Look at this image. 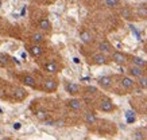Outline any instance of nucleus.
Masks as SVG:
<instances>
[{
  "label": "nucleus",
  "instance_id": "1",
  "mask_svg": "<svg viewBox=\"0 0 147 140\" xmlns=\"http://www.w3.org/2000/svg\"><path fill=\"white\" fill-rule=\"evenodd\" d=\"M111 59L117 65H124L127 62V55L121 51H113L111 55Z\"/></svg>",
  "mask_w": 147,
  "mask_h": 140
},
{
  "label": "nucleus",
  "instance_id": "2",
  "mask_svg": "<svg viewBox=\"0 0 147 140\" xmlns=\"http://www.w3.org/2000/svg\"><path fill=\"white\" fill-rule=\"evenodd\" d=\"M65 90L69 93V94H78L80 93V86L77 85V84H74V82H70L67 81L65 82Z\"/></svg>",
  "mask_w": 147,
  "mask_h": 140
},
{
  "label": "nucleus",
  "instance_id": "3",
  "mask_svg": "<svg viewBox=\"0 0 147 140\" xmlns=\"http://www.w3.org/2000/svg\"><path fill=\"white\" fill-rule=\"evenodd\" d=\"M128 73H129V76L134 78H140L144 76V70H143L142 68H139V66H135V65H132V66L128 69Z\"/></svg>",
  "mask_w": 147,
  "mask_h": 140
},
{
  "label": "nucleus",
  "instance_id": "4",
  "mask_svg": "<svg viewBox=\"0 0 147 140\" xmlns=\"http://www.w3.org/2000/svg\"><path fill=\"white\" fill-rule=\"evenodd\" d=\"M97 84L101 86L102 89H109L112 86V78L109 76H102L97 80Z\"/></svg>",
  "mask_w": 147,
  "mask_h": 140
},
{
  "label": "nucleus",
  "instance_id": "5",
  "mask_svg": "<svg viewBox=\"0 0 147 140\" xmlns=\"http://www.w3.org/2000/svg\"><path fill=\"white\" fill-rule=\"evenodd\" d=\"M92 59H93V63H96V65H107L108 63L107 55L100 53V51H98L97 54H94L93 57H92Z\"/></svg>",
  "mask_w": 147,
  "mask_h": 140
},
{
  "label": "nucleus",
  "instance_id": "6",
  "mask_svg": "<svg viewBox=\"0 0 147 140\" xmlns=\"http://www.w3.org/2000/svg\"><path fill=\"white\" fill-rule=\"evenodd\" d=\"M28 51H30V54H31L32 57H35V58H38V57H40V55L43 54V49H42V46L35 45V43L28 47Z\"/></svg>",
  "mask_w": 147,
  "mask_h": 140
},
{
  "label": "nucleus",
  "instance_id": "7",
  "mask_svg": "<svg viewBox=\"0 0 147 140\" xmlns=\"http://www.w3.org/2000/svg\"><path fill=\"white\" fill-rule=\"evenodd\" d=\"M57 80H53V78H50V80H46L45 84H43V89H45L46 92H54L55 89H57Z\"/></svg>",
  "mask_w": 147,
  "mask_h": 140
},
{
  "label": "nucleus",
  "instance_id": "8",
  "mask_svg": "<svg viewBox=\"0 0 147 140\" xmlns=\"http://www.w3.org/2000/svg\"><path fill=\"white\" fill-rule=\"evenodd\" d=\"M120 16H121V18H124L125 20H131V19H132V16H134V12H132L131 7H128V5L121 7V9H120Z\"/></svg>",
  "mask_w": 147,
  "mask_h": 140
},
{
  "label": "nucleus",
  "instance_id": "9",
  "mask_svg": "<svg viewBox=\"0 0 147 140\" xmlns=\"http://www.w3.org/2000/svg\"><path fill=\"white\" fill-rule=\"evenodd\" d=\"M98 51L102 53V54H108V53H112V46L108 41H102L100 42L98 45Z\"/></svg>",
  "mask_w": 147,
  "mask_h": 140
},
{
  "label": "nucleus",
  "instance_id": "10",
  "mask_svg": "<svg viewBox=\"0 0 147 140\" xmlns=\"http://www.w3.org/2000/svg\"><path fill=\"white\" fill-rule=\"evenodd\" d=\"M43 69H45V72L50 73V74H55V73H58V70H59V68H58V65L55 62H47L43 65Z\"/></svg>",
  "mask_w": 147,
  "mask_h": 140
},
{
  "label": "nucleus",
  "instance_id": "11",
  "mask_svg": "<svg viewBox=\"0 0 147 140\" xmlns=\"http://www.w3.org/2000/svg\"><path fill=\"white\" fill-rule=\"evenodd\" d=\"M100 109L102 112H112L115 109V107H113L111 100H102L101 104H100Z\"/></svg>",
  "mask_w": 147,
  "mask_h": 140
},
{
  "label": "nucleus",
  "instance_id": "12",
  "mask_svg": "<svg viewBox=\"0 0 147 140\" xmlns=\"http://www.w3.org/2000/svg\"><path fill=\"white\" fill-rule=\"evenodd\" d=\"M67 107H69L70 109H73V111H80L81 107H82V104H81L80 100L70 98V100H67Z\"/></svg>",
  "mask_w": 147,
  "mask_h": 140
},
{
  "label": "nucleus",
  "instance_id": "13",
  "mask_svg": "<svg viewBox=\"0 0 147 140\" xmlns=\"http://www.w3.org/2000/svg\"><path fill=\"white\" fill-rule=\"evenodd\" d=\"M131 62H132V65H135V66H139V68H142V69H147L146 59H142V58H139V57H132V58H131Z\"/></svg>",
  "mask_w": 147,
  "mask_h": 140
},
{
  "label": "nucleus",
  "instance_id": "14",
  "mask_svg": "<svg viewBox=\"0 0 147 140\" xmlns=\"http://www.w3.org/2000/svg\"><path fill=\"white\" fill-rule=\"evenodd\" d=\"M38 26H39V28L43 30V31H50V30H51V23H50L49 19H40L39 23H38Z\"/></svg>",
  "mask_w": 147,
  "mask_h": 140
},
{
  "label": "nucleus",
  "instance_id": "15",
  "mask_svg": "<svg viewBox=\"0 0 147 140\" xmlns=\"http://www.w3.org/2000/svg\"><path fill=\"white\" fill-rule=\"evenodd\" d=\"M136 15H138L139 18L146 19L147 18V4L138 5V8H136Z\"/></svg>",
  "mask_w": 147,
  "mask_h": 140
},
{
  "label": "nucleus",
  "instance_id": "16",
  "mask_svg": "<svg viewBox=\"0 0 147 140\" xmlns=\"http://www.w3.org/2000/svg\"><path fill=\"white\" fill-rule=\"evenodd\" d=\"M120 84H121V86H123L124 89H131V88L134 86V81H132L129 77H121Z\"/></svg>",
  "mask_w": 147,
  "mask_h": 140
},
{
  "label": "nucleus",
  "instance_id": "17",
  "mask_svg": "<svg viewBox=\"0 0 147 140\" xmlns=\"http://www.w3.org/2000/svg\"><path fill=\"white\" fill-rule=\"evenodd\" d=\"M35 117L38 119V120H40V121H45L46 119L49 117V113L46 112V111H43V109H39V111L35 112Z\"/></svg>",
  "mask_w": 147,
  "mask_h": 140
},
{
  "label": "nucleus",
  "instance_id": "18",
  "mask_svg": "<svg viewBox=\"0 0 147 140\" xmlns=\"http://www.w3.org/2000/svg\"><path fill=\"white\" fill-rule=\"evenodd\" d=\"M27 96V93L23 89H16V90L13 92V98L16 100V101H20V100H23L24 97Z\"/></svg>",
  "mask_w": 147,
  "mask_h": 140
},
{
  "label": "nucleus",
  "instance_id": "19",
  "mask_svg": "<svg viewBox=\"0 0 147 140\" xmlns=\"http://www.w3.org/2000/svg\"><path fill=\"white\" fill-rule=\"evenodd\" d=\"M80 39L84 42V43H90V42H92V35H90L88 31H81Z\"/></svg>",
  "mask_w": 147,
  "mask_h": 140
},
{
  "label": "nucleus",
  "instance_id": "20",
  "mask_svg": "<svg viewBox=\"0 0 147 140\" xmlns=\"http://www.w3.org/2000/svg\"><path fill=\"white\" fill-rule=\"evenodd\" d=\"M96 121H97V117H96L94 113L88 112L85 115V123H86V124H94Z\"/></svg>",
  "mask_w": 147,
  "mask_h": 140
},
{
  "label": "nucleus",
  "instance_id": "21",
  "mask_svg": "<svg viewBox=\"0 0 147 140\" xmlns=\"http://www.w3.org/2000/svg\"><path fill=\"white\" fill-rule=\"evenodd\" d=\"M23 82H24L27 86L35 88V78L31 77V76H23Z\"/></svg>",
  "mask_w": 147,
  "mask_h": 140
},
{
  "label": "nucleus",
  "instance_id": "22",
  "mask_svg": "<svg viewBox=\"0 0 147 140\" xmlns=\"http://www.w3.org/2000/svg\"><path fill=\"white\" fill-rule=\"evenodd\" d=\"M104 5H107L108 8H116L120 5V0H104Z\"/></svg>",
  "mask_w": 147,
  "mask_h": 140
},
{
  "label": "nucleus",
  "instance_id": "23",
  "mask_svg": "<svg viewBox=\"0 0 147 140\" xmlns=\"http://www.w3.org/2000/svg\"><path fill=\"white\" fill-rule=\"evenodd\" d=\"M31 39H32V42H34L35 45H40L42 42L45 41V38H43V35H42V34H39V32H35V34H32Z\"/></svg>",
  "mask_w": 147,
  "mask_h": 140
},
{
  "label": "nucleus",
  "instance_id": "24",
  "mask_svg": "<svg viewBox=\"0 0 147 140\" xmlns=\"http://www.w3.org/2000/svg\"><path fill=\"white\" fill-rule=\"evenodd\" d=\"M8 65V58L7 55H0V68H5Z\"/></svg>",
  "mask_w": 147,
  "mask_h": 140
},
{
  "label": "nucleus",
  "instance_id": "25",
  "mask_svg": "<svg viewBox=\"0 0 147 140\" xmlns=\"http://www.w3.org/2000/svg\"><path fill=\"white\" fill-rule=\"evenodd\" d=\"M138 82H139V86H140V88L147 89V77H144V76H143V77H140Z\"/></svg>",
  "mask_w": 147,
  "mask_h": 140
},
{
  "label": "nucleus",
  "instance_id": "26",
  "mask_svg": "<svg viewBox=\"0 0 147 140\" xmlns=\"http://www.w3.org/2000/svg\"><path fill=\"white\" fill-rule=\"evenodd\" d=\"M43 123H45V125H49V127L55 125V121H54V120H51V119H46Z\"/></svg>",
  "mask_w": 147,
  "mask_h": 140
},
{
  "label": "nucleus",
  "instance_id": "27",
  "mask_svg": "<svg viewBox=\"0 0 147 140\" xmlns=\"http://www.w3.org/2000/svg\"><path fill=\"white\" fill-rule=\"evenodd\" d=\"M63 124H65V121H63V120H59V121H55V125H58V127H62Z\"/></svg>",
  "mask_w": 147,
  "mask_h": 140
},
{
  "label": "nucleus",
  "instance_id": "28",
  "mask_svg": "<svg viewBox=\"0 0 147 140\" xmlns=\"http://www.w3.org/2000/svg\"><path fill=\"white\" fill-rule=\"evenodd\" d=\"M88 90H89V93H96V88H93V86H89V88H88Z\"/></svg>",
  "mask_w": 147,
  "mask_h": 140
},
{
  "label": "nucleus",
  "instance_id": "29",
  "mask_svg": "<svg viewBox=\"0 0 147 140\" xmlns=\"http://www.w3.org/2000/svg\"><path fill=\"white\" fill-rule=\"evenodd\" d=\"M13 128H15V129H19V128H20V123H15V124H13Z\"/></svg>",
  "mask_w": 147,
  "mask_h": 140
},
{
  "label": "nucleus",
  "instance_id": "30",
  "mask_svg": "<svg viewBox=\"0 0 147 140\" xmlns=\"http://www.w3.org/2000/svg\"><path fill=\"white\" fill-rule=\"evenodd\" d=\"M73 62H74V63H80V59H78V58H73Z\"/></svg>",
  "mask_w": 147,
  "mask_h": 140
},
{
  "label": "nucleus",
  "instance_id": "31",
  "mask_svg": "<svg viewBox=\"0 0 147 140\" xmlns=\"http://www.w3.org/2000/svg\"><path fill=\"white\" fill-rule=\"evenodd\" d=\"M139 139H142V135L138 132V133H136V140H139Z\"/></svg>",
  "mask_w": 147,
  "mask_h": 140
},
{
  "label": "nucleus",
  "instance_id": "32",
  "mask_svg": "<svg viewBox=\"0 0 147 140\" xmlns=\"http://www.w3.org/2000/svg\"><path fill=\"white\" fill-rule=\"evenodd\" d=\"M0 113H3V111H1V108H0Z\"/></svg>",
  "mask_w": 147,
  "mask_h": 140
},
{
  "label": "nucleus",
  "instance_id": "33",
  "mask_svg": "<svg viewBox=\"0 0 147 140\" xmlns=\"http://www.w3.org/2000/svg\"><path fill=\"white\" fill-rule=\"evenodd\" d=\"M82 1H88V0H82Z\"/></svg>",
  "mask_w": 147,
  "mask_h": 140
}]
</instances>
